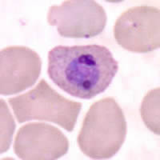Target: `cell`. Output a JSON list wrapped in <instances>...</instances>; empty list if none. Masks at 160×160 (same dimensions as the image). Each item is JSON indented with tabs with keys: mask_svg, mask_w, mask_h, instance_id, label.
<instances>
[{
	"mask_svg": "<svg viewBox=\"0 0 160 160\" xmlns=\"http://www.w3.org/2000/svg\"><path fill=\"white\" fill-rule=\"evenodd\" d=\"M118 70V62L104 46H57L48 54L50 78L70 95L91 99L104 92Z\"/></svg>",
	"mask_w": 160,
	"mask_h": 160,
	"instance_id": "obj_1",
	"label": "cell"
},
{
	"mask_svg": "<svg viewBox=\"0 0 160 160\" xmlns=\"http://www.w3.org/2000/svg\"><path fill=\"white\" fill-rule=\"evenodd\" d=\"M127 122L114 98L96 101L86 114L77 138L78 148L93 159H106L118 152L125 142Z\"/></svg>",
	"mask_w": 160,
	"mask_h": 160,
	"instance_id": "obj_2",
	"label": "cell"
},
{
	"mask_svg": "<svg viewBox=\"0 0 160 160\" xmlns=\"http://www.w3.org/2000/svg\"><path fill=\"white\" fill-rule=\"evenodd\" d=\"M18 123L31 120H43L58 124L71 132L75 128L82 103L71 101L41 79L35 88L9 99Z\"/></svg>",
	"mask_w": 160,
	"mask_h": 160,
	"instance_id": "obj_3",
	"label": "cell"
},
{
	"mask_svg": "<svg viewBox=\"0 0 160 160\" xmlns=\"http://www.w3.org/2000/svg\"><path fill=\"white\" fill-rule=\"evenodd\" d=\"M160 11L151 6H138L124 11L114 26L115 41L123 49L148 53L160 47Z\"/></svg>",
	"mask_w": 160,
	"mask_h": 160,
	"instance_id": "obj_4",
	"label": "cell"
},
{
	"mask_svg": "<svg viewBox=\"0 0 160 160\" xmlns=\"http://www.w3.org/2000/svg\"><path fill=\"white\" fill-rule=\"evenodd\" d=\"M107 14L102 6L92 0H68L51 6L48 15L49 25L55 26L64 38H88L103 31Z\"/></svg>",
	"mask_w": 160,
	"mask_h": 160,
	"instance_id": "obj_5",
	"label": "cell"
},
{
	"mask_svg": "<svg viewBox=\"0 0 160 160\" xmlns=\"http://www.w3.org/2000/svg\"><path fill=\"white\" fill-rule=\"evenodd\" d=\"M13 148L21 159L54 160L68 153L69 141L53 126L31 122L19 128Z\"/></svg>",
	"mask_w": 160,
	"mask_h": 160,
	"instance_id": "obj_6",
	"label": "cell"
},
{
	"mask_svg": "<svg viewBox=\"0 0 160 160\" xmlns=\"http://www.w3.org/2000/svg\"><path fill=\"white\" fill-rule=\"evenodd\" d=\"M42 60L31 48L8 47L0 54V93L15 95L32 87L41 73Z\"/></svg>",
	"mask_w": 160,
	"mask_h": 160,
	"instance_id": "obj_7",
	"label": "cell"
},
{
	"mask_svg": "<svg viewBox=\"0 0 160 160\" xmlns=\"http://www.w3.org/2000/svg\"><path fill=\"white\" fill-rule=\"evenodd\" d=\"M142 121L149 130L159 135V88L149 91L140 108Z\"/></svg>",
	"mask_w": 160,
	"mask_h": 160,
	"instance_id": "obj_8",
	"label": "cell"
},
{
	"mask_svg": "<svg viewBox=\"0 0 160 160\" xmlns=\"http://www.w3.org/2000/svg\"><path fill=\"white\" fill-rule=\"evenodd\" d=\"M1 115H2V135H1V153L7 151L11 145L14 130L15 122L12 116L9 113L8 108L5 101L1 99Z\"/></svg>",
	"mask_w": 160,
	"mask_h": 160,
	"instance_id": "obj_9",
	"label": "cell"
}]
</instances>
